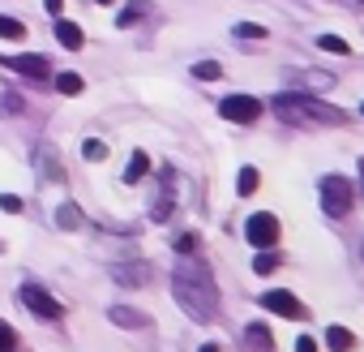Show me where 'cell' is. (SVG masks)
<instances>
[{
	"label": "cell",
	"mask_w": 364,
	"mask_h": 352,
	"mask_svg": "<svg viewBox=\"0 0 364 352\" xmlns=\"http://www.w3.org/2000/svg\"><path fill=\"white\" fill-rule=\"evenodd\" d=\"M171 292H176V305L185 309L193 322H210L219 314V292H215V279L206 271V262L198 258H180L176 271H171Z\"/></svg>",
	"instance_id": "cell-1"
},
{
	"label": "cell",
	"mask_w": 364,
	"mask_h": 352,
	"mask_svg": "<svg viewBox=\"0 0 364 352\" xmlns=\"http://www.w3.org/2000/svg\"><path fill=\"white\" fill-rule=\"evenodd\" d=\"M274 112L287 120V125H343L347 116L321 99H309L304 90H283L274 95Z\"/></svg>",
	"instance_id": "cell-2"
},
{
	"label": "cell",
	"mask_w": 364,
	"mask_h": 352,
	"mask_svg": "<svg viewBox=\"0 0 364 352\" xmlns=\"http://www.w3.org/2000/svg\"><path fill=\"white\" fill-rule=\"evenodd\" d=\"M321 211L330 215V219H343L351 207H355V194H351V181L347 176H321Z\"/></svg>",
	"instance_id": "cell-3"
},
{
	"label": "cell",
	"mask_w": 364,
	"mask_h": 352,
	"mask_svg": "<svg viewBox=\"0 0 364 352\" xmlns=\"http://www.w3.org/2000/svg\"><path fill=\"white\" fill-rule=\"evenodd\" d=\"M245 237H249V245L270 249V245L279 241V219H274L270 211H257V215H249V219H245Z\"/></svg>",
	"instance_id": "cell-4"
},
{
	"label": "cell",
	"mask_w": 364,
	"mask_h": 352,
	"mask_svg": "<svg viewBox=\"0 0 364 352\" xmlns=\"http://www.w3.org/2000/svg\"><path fill=\"white\" fill-rule=\"evenodd\" d=\"M219 112H223V120H232V125H253V120L262 116V103H257L253 95H228V99L219 103Z\"/></svg>",
	"instance_id": "cell-5"
},
{
	"label": "cell",
	"mask_w": 364,
	"mask_h": 352,
	"mask_svg": "<svg viewBox=\"0 0 364 352\" xmlns=\"http://www.w3.org/2000/svg\"><path fill=\"white\" fill-rule=\"evenodd\" d=\"M22 301H26V309L39 314V318H65V305H60L52 292H43L39 284H22Z\"/></svg>",
	"instance_id": "cell-6"
},
{
	"label": "cell",
	"mask_w": 364,
	"mask_h": 352,
	"mask_svg": "<svg viewBox=\"0 0 364 352\" xmlns=\"http://www.w3.org/2000/svg\"><path fill=\"white\" fill-rule=\"evenodd\" d=\"M262 305H266L270 314H283V318H296V322L309 318V309H304L291 292H262Z\"/></svg>",
	"instance_id": "cell-7"
},
{
	"label": "cell",
	"mask_w": 364,
	"mask_h": 352,
	"mask_svg": "<svg viewBox=\"0 0 364 352\" xmlns=\"http://www.w3.org/2000/svg\"><path fill=\"white\" fill-rule=\"evenodd\" d=\"M112 279L124 284V288H141V284L150 279V266H146V262H116V266H112Z\"/></svg>",
	"instance_id": "cell-8"
},
{
	"label": "cell",
	"mask_w": 364,
	"mask_h": 352,
	"mask_svg": "<svg viewBox=\"0 0 364 352\" xmlns=\"http://www.w3.org/2000/svg\"><path fill=\"white\" fill-rule=\"evenodd\" d=\"M5 65L18 69V73H26V78H48L52 73V65L43 56H5Z\"/></svg>",
	"instance_id": "cell-9"
},
{
	"label": "cell",
	"mask_w": 364,
	"mask_h": 352,
	"mask_svg": "<svg viewBox=\"0 0 364 352\" xmlns=\"http://www.w3.org/2000/svg\"><path fill=\"white\" fill-rule=\"evenodd\" d=\"M107 318H112L116 326H124V331H141V326H150V318H146L141 309H129V305H112Z\"/></svg>",
	"instance_id": "cell-10"
},
{
	"label": "cell",
	"mask_w": 364,
	"mask_h": 352,
	"mask_svg": "<svg viewBox=\"0 0 364 352\" xmlns=\"http://www.w3.org/2000/svg\"><path fill=\"white\" fill-rule=\"evenodd\" d=\"M56 39H60V48H69V52L82 48V31H77L73 22H56Z\"/></svg>",
	"instance_id": "cell-11"
},
{
	"label": "cell",
	"mask_w": 364,
	"mask_h": 352,
	"mask_svg": "<svg viewBox=\"0 0 364 352\" xmlns=\"http://www.w3.org/2000/svg\"><path fill=\"white\" fill-rule=\"evenodd\" d=\"M146 172H150V155H141V150H137V155L129 159V167H124V181H129V185H137Z\"/></svg>",
	"instance_id": "cell-12"
},
{
	"label": "cell",
	"mask_w": 364,
	"mask_h": 352,
	"mask_svg": "<svg viewBox=\"0 0 364 352\" xmlns=\"http://www.w3.org/2000/svg\"><path fill=\"white\" fill-rule=\"evenodd\" d=\"M326 343H330L334 352H347V348L355 343V335H351L347 326H330V331H326Z\"/></svg>",
	"instance_id": "cell-13"
},
{
	"label": "cell",
	"mask_w": 364,
	"mask_h": 352,
	"mask_svg": "<svg viewBox=\"0 0 364 352\" xmlns=\"http://www.w3.org/2000/svg\"><path fill=\"white\" fill-rule=\"evenodd\" d=\"M257 167H240V176H236V190H240V198H249V194H257Z\"/></svg>",
	"instance_id": "cell-14"
},
{
	"label": "cell",
	"mask_w": 364,
	"mask_h": 352,
	"mask_svg": "<svg viewBox=\"0 0 364 352\" xmlns=\"http://www.w3.org/2000/svg\"><path fill=\"white\" fill-rule=\"evenodd\" d=\"M249 348H257V352H270V348H274V339L266 335V326H262V322H253V326H249Z\"/></svg>",
	"instance_id": "cell-15"
},
{
	"label": "cell",
	"mask_w": 364,
	"mask_h": 352,
	"mask_svg": "<svg viewBox=\"0 0 364 352\" xmlns=\"http://www.w3.org/2000/svg\"><path fill=\"white\" fill-rule=\"evenodd\" d=\"M0 39H26V26L18 22V18H5V14H0Z\"/></svg>",
	"instance_id": "cell-16"
},
{
	"label": "cell",
	"mask_w": 364,
	"mask_h": 352,
	"mask_svg": "<svg viewBox=\"0 0 364 352\" xmlns=\"http://www.w3.org/2000/svg\"><path fill=\"white\" fill-rule=\"evenodd\" d=\"M82 86H86V82H82L77 73H56V90H60V95H82Z\"/></svg>",
	"instance_id": "cell-17"
},
{
	"label": "cell",
	"mask_w": 364,
	"mask_h": 352,
	"mask_svg": "<svg viewBox=\"0 0 364 352\" xmlns=\"http://www.w3.org/2000/svg\"><path fill=\"white\" fill-rule=\"evenodd\" d=\"M317 48H321V52H334V56H347V52H351V48H347V39H338V35H321V39H317Z\"/></svg>",
	"instance_id": "cell-18"
},
{
	"label": "cell",
	"mask_w": 364,
	"mask_h": 352,
	"mask_svg": "<svg viewBox=\"0 0 364 352\" xmlns=\"http://www.w3.org/2000/svg\"><path fill=\"white\" fill-rule=\"evenodd\" d=\"M291 82H317L313 90H330V86H334V78H330V73H317V69H313V73H291Z\"/></svg>",
	"instance_id": "cell-19"
},
{
	"label": "cell",
	"mask_w": 364,
	"mask_h": 352,
	"mask_svg": "<svg viewBox=\"0 0 364 352\" xmlns=\"http://www.w3.org/2000/svg\"><path fill=\"white\" fill-rule=\"evenodd\" d=\"M193 78H202V82H215V78H223V69H219L215 61H198V65H193Z\"/></svg>",
	"instance_id": "cell-20"
},
{
	"label": "cell",
	"mask_w": 364,
	"mask_h": 352,
	"mask_svg": "<svg viewBox=\"0 0 364 352\" xmlns=\"http://www.w3.org/2000/svg\"><path fill=\"white\" fill-rule=\"evenodd\" d=\"M82 155H86L90 163H99V159H107V146H103L99 138H90V142H82Z\"/></svg>",
	"instance_id": "cell-21"
},
{
	"label": "cell",
	"mask_w": 364,
	"mask_h": 352,
	"mask_svg": "<svg viewBox=\"0 0 364 352\" xmlns=\"http://www.w3.org/2000/svg\"><path fill=\"white\" fill-rule=\"evenodd\" d=\"M56 219H60V228H77V224H82V211H77V207H73V202H65V207H60V215H56Z\"/></svg>",
	"instance_id": "cell-22"
},
{
	"label": "cell",
	"mask_w": 364,
	"mask_h": 352,
	"mask_svg": "<svg viewBox=\"0 0 364 352\" xmlns=\"http://www.w3.org/2000/svg\"><path fill=\"white\" fill-rule=\"evenodd\" d=\"M141 14H146V0H133V5H129V9H124V14H120L116 22H120V26H133V22H137Z\"/></svg>",
	"instance_id": "cell-23"
},
{
	"label": "cell",
	"mask_w": 364,
	"mask_h": 352,
	"mask_svg": "<svg viewBox=\"0 0 364 352\" xmlns=\"http://www.w3.org/2000/svg\"><path fill=\"white\" fill-rule=\"evenodd\" d=\"M236 39H266V26H253V22H240V26H236Z\"/></svg>",
	"instance_id": "cell-24"
},
{
	"label": "cell",
	"mask_w": 364,
	"mask_h": 352,
	"mask_svg": "<svg viewBox=\"0 0 364 352\" xmlns=\"http://www.w3.org/2000/svg\"><path fill=\"white\" fill-rule=\"evenodd\" d=\"M274 262H279L274 254H257V258H253V271H257V275H270V271H274Z\"/></svg>",
	"instance_id": "cell-25"
},
{
	"label": "cell",
	"mask_w": 364,
	"mask_h": 352,
	"mask_svg": "<svg viewBox=\"0 0 364 352\" xmlns=\"http://www.w3.org/2000/svg\"><path fill=\"white\" fill-rule=\"evenodd\" d=\"M0 211H9V215H22V198H14V194H0Z\"/></svg>",
	"instance_id": "cell-26"
},
{
	"label": "cell",
	"mask_w": 364,
	"mask_h": 352,
	"mask_svg": "<svg viewBox=\"0 0 364 352\" xmlns=\"http://www.w3.org/2000/svg\"><path fill=\"white\" fill-rule=\"evenodd\" d=\"M296 352H317V339H313V335H300V339H296Z\"/></svg>",
	"instance_id": "cell-27"
},
{
	"label": "cell",
	"mask_w": 364,
	"mask_h": 352,
	"mask_svg": "<svg viewBox=\"0 0 364 352\" xmlns=\"http://www.w3.org/2000/svg\"><path fill=\"white\" fill-rule=\"evenodd\" d=\"M0 352H14V331L0 326Z\"/></svg>",
	"instance_id": "cell-28"
},
{
	"label": "cell",
	"mask_w": 364,
	"mask_h": 352,
	"mask_svg": "<svg viewBox=\"0 0 364 352\" xmlns=\"http://www.w3.org/2000/svg\"><path fill=\"white\" fill-rule=\"evenodd\" d=\"M176 249H180V254H193V249H198V237H180Z\"/></svg>",
	"instance_id": "cell-29"
},
{
	"label": "cell",
	"mask_w": 364,
	"mask_h": 352,
	"mask_svg": "<svg viewBox=\"0 0 364 352\" xmlns=\"http://www.w3.org/2000/svg\"><path fill=\"white\" fill-rule=\"evenodd\" d=\"M43 9H48V14H60V9H65V0H43Z\"/></svg>",
	"instance_id": "cell-30"
},
{
	"label": "cell",
	"mask_w": 364,
	"mask_h": 352,
	"mask_svg": "<svg viewBox=\"0 0 364 352\" xmlns=\"http://www.w3.org/2000/svg\"><path fill=\"white\" fill-rule=\"evenodd\" d=\"M360 194H364V159H360Z\"/></svg>",
	"instance_id": "cell-31"
},
{
	"label": "cell",
	"mask_w": 364,
	"mask_h": 352,
	"mask_svg": "<svg viewBox=\"0 0 364 352\" xmlns=\"http://www.w3.org/2000/svg\"><path fill=\"white\" fill-rule=\"evenodd\" d=\"M202 352H219V343H202Z\"/></svg>",
	"instance_id": "cell-32"
},
{
	"label": "cell",
	"mask_w": 364,
	"mask_h": 352,
	"mask_svg": "<svg viewBox=\"0 0 364 352\" xmlns=\"http://www.w3.org/2000/svg\"><path fill=\"white\" fill-rule=\"evenodd\" d=\"M99 5H112V0H99Z\"/></svg>",
	"instance_id": "cell-33"
},
{
	"label": "cell",
	"mask_w": 364,
	"mask_h": 352,
	"mask_svg": "<svg viewBox=\"0 0 364 352\" xmlns=\"http://www.w3.org/2000/svg\"><path fill=\"white\" fill-rule=\"evenodd\" d=\"M360 116H364V103H360Z\"/></svg>",
	"instance_id": "cell-34"
},
{
	"label": "cell",
	"mask_w": 364,
	"mask_h": 352,
	"mask_svg": "<svg viewBox=\"0 0 364 352\" xmlns=\"http://www.w3.org/2000/svg\"><path fill=\"white\" fill-rule=\"evenodd\" d=\"M360 5H364V0H360Z\"/></svg>",
	"instance_id": "cell-35"
}]
</instances>
